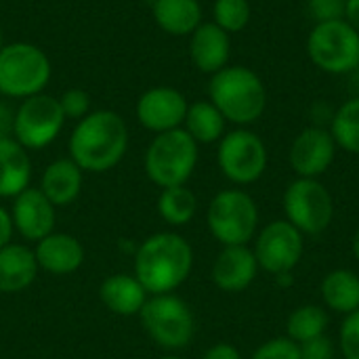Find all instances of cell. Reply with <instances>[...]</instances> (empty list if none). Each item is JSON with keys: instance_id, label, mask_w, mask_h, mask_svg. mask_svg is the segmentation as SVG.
<instances>
[{"instance_id": "30bf717a", "label": "cell", "mask_w": 359, "mask_h": 359, "mask_svg": "<svg viewBox=\"0 0 359 359\" xmlns=\"http://www.w3.org/2000/svg\"><path fill=\"white\" fill-rule=\"evenodd\" d=\"M217 162L225 179L236 185H250L263 177L269 154L257 133L248 128H236L225 133L219 141Z\"/></svg>"}, {"instance_id": "6da1fadb", "label": "cell", "mask_w": 359, "mask_h": 359, "mask_svg": "<svg viewBox=\"0 0 359 359\" xmlns=\"http://www.w3.org/2000/svg\"><path fill=\"white\" fill-rule=\"evenodd\" d=\"M128 149V126L111 109H97L78 120L69 135V158L84 172H105L118 166Z\"/></svg>"}, {"instance_id": "d590c367", "label": "cell", "mask_w": 359, "mask_h": 359, "mask_svg": "<svg viewBox=\"0 0 359 359\" xmlns=\"http://www.w3.org/2000/svg\"><path fill=\"white\" fill-rule=\"evenodd\" d=\"M13 124H15V111L0 101V141L13 137Z\"/></svg>"}, {"instance_id": "44dd1931", "label": "cell", "mask_w": 359, "mask_h": 359, "mask_svg": "<svg viewBox=\"0 0 359 359\" xmlns=\"http://www.w3.org/2000/svg\"><path fill=\"white\" fill-rule=\"evenodd\" d=\"M82 183H84V170L72 158H59L44 168L38 189L57 208V206L72 204L80 196Z\"/></svg>"}, {"instance_id": "d6986e66", "label": "cell", "mask_w": 359, "mask_h": 359, "mask_svg": "<svg viewBox=\"0 0 359 359\" xmlns=\"http://www.w3.org/2000/svg\"><path fill=\"white\" fill-rule=\"evenodd\" d=\"M99 299L111 313L122 316V318H130V316L141 313L145 301L149 299V292L135 278V273L133 276L114 273L101 282Z\"/></svg>"}, {"instance_id": "603a6c76", "label": "cell", "mask_w": 359, "mask_h": 359, "mask_svg": "<svg viewBox=\"0 0 359 359\" xmlns=\"http://www.w3.org/2000/svg\"><path fill=\"white\" fill-rule=\"evenodd\" d=\"M154 21L168 36H191L202 23L200 0H154Z\"/></svg>"}, {"instance_id": "7402d4cb", "label": "cell", "mask_w": 359, "mask_h": 359, "mask_svg": "<svg viewBox=\"0 0 359 359\" xmlns=\"http://www.w3.org/2000/svg\"><path fill=\"white\" fill-rule=\"evenodd\" d=\"M32 162L27 149L13 137L0 141V198H15L29 187Z\"/></svg>"}, {"instance_id": "2e32d148", "label": "cell", "mask_w": 359, "mask_h": 359, "mask_svg": "<svg viewBox=\"0 0 359 359\" xmlns=\"http://www.w3.org/2000/svg\"><path fill=\"white\" fill-rule=\"evenodd\" d=\"M231 36L215 21H202L189 36V59L202 74H217L229 65Z\"/></svg>"}, {"instance_id": "ab89813d", "label": "cell", "mask_w": 359, "mask_h": 359, "mask_svg": "<svg viewBox=\"0 0 359 359\" xmlns=\"http://www.w3.org/2000/svg\"><path fill=\"white\" fill-rule=\"evenodd\" d=\"M2 46H4V38H2V27H0V50H2Z\"/></svg>"}, {"instance_id": "b9f144b4", "label": "cell", "mask_w": 359, "mask_h": 359, "mask_svg": "<svg viewBox=\"0 0 359 359\" xmlns=\"http://www.w3.org/2000/svg\"><path fill=\"white\" fill-rule=\"evenodd\" d=\"M305 2H307V4H309V2H313V0H305Z\"/></svg>"}, {"instance_id": "9a60e30c", "label": "cell", "mask_w": 359, "mask_h": 359, "mask_svg": "<svg viewBox=\"0 0 359 359\" xmlns=\"http://www.w3.org/2000/svg\"><path fill=\"white\" fill-rule=\"evenodd\" d=\"M8 212L15 231L27 242H40L55 231V206L38 187H27L15 196Z\"/></svg>"}, {"instance_id": "f1b7e54d", "label": "cell", "mask_w": 359, "mask_h": 359, "mask_svg": "<svg viewBox=\"0 0 359 359\" xmlns=\"http://www.w3.org/2000/svg\"><path fill=\"white\" fill-rule=\"evenodd\" d=\"M252 17V8L248 0H215L212 4V21L225 29L229 36L242 32Z\"/></svg>"}, {"instance_id": "ac0fdd59", "label": "cell", "mask_w": 359, "mask_h": 359, "mask_svg": "<svg viewBox=\"0 0 359 359\" xmlns=\"http://www.w3.org/2000/svg\"><path fill=\"white\" fill-rule=\"evenodd\" d=\"M38 267L53 276H69L84 263V246L69 233H57L42 238L34 248Z\"/></svg>"}, {"instance_id": "3957f363", "label": "cell", "mask_w": 359, "mask_h": 359, "mask_svg": "<svg viewBox=\"0 0 359 359\" xmlns=\"http://www.w3.org/2000/svg\"><path fill=\"white\" fill-rule=\"evenodd\" d=\"M208 101L227 122L248 126L265 114L267 88L255 69L246 65H227L210 76Z\"/></svg>"}, {"instance_id": "9c48e42d", "label": "cell", "mask_w": 359, "mask_h": 359, "mask_svg": "<svg viewBox=\"0 0 359 359\" xmlns=\"http://www.w3.org/2000/svg\"><path fill=\"white\" fill-rule=\"evenodd\" d=\"M284 212L303 236H320L334 219V200L322 181L297 177L284 191Z\"/></svg>"}, {"instance_id": "4dcf8cb0", "label": "cell", "mask_w": 359, "mask_h": 359, "mask_svg": "<svg viewBox=\"0 0 359 359\" xmlns=\"http://www.w3.org/2000/svg\"><path fill=\"white\" fill-rule=\"evenodd\" d=\"M250 359H301V349L288 337H278L263 343Z\"/></svg>"}, {"instance_id": "7c38bea8", "label": "cell", "mask_w": 359, "mask_h": 359, "mask_svg": "<svg viewBox=\"0 0 359 359\" xmlns=\"http://www.w3.org/2000/svg\"><path fill=\"white\" fill-rule=\"evenodd\" d=\"M305 250L303 233L286 219L271 221L255 236L252 252L263 271L271 276L292 273Z\"/></svg>"}, {"instance_id": "f546056e", "label": "cell", "mask_w": 359, "mask_h": 359, "mask_svg": "<svg viewBox=\"0 0 359 359\" xmlns=\"http://www.w3.org/2000/svg\"><path fill=\"white\" fill-rule=\"evenodd\" d=\"M57 101L65 120H82L90 114V97L82 88H67L57 97Z\"/></svg>"}, {"instance_id": "e575fe53", "label": "cell", "mask_w": 359, "mask_h": 359, "mask_svg": "<svg viewBox=\"0 0 359 359\" xmlns=\"http://www.w3.org/2000/svg\"><path fill=\"white\" fill-rule=\"evenodd\" d=\"M202 359H242V355H240V351L233 345H229V343H217V345H212L204 353Z\"/></svg>"}, {"instance_id": "1f68e13d", "label": "cell", "mask_w": 359, "mask_h": 359, "mask_svg": "<svg viewBox=\"0 0 359 359\" xmlns=\"http://www.w3.org/2000/svg\"><path fill=\"white\" fill-rule=\"evenodd\" d=\"M339 349L345 359H359V309L345 316L339 330Z\"/></svg>"}, {"instance_id": "ffe728a7", "label": "cell", "mask_w": 359, "mask_h": 359, "mask_svg": "<svg viewBox=\"0 0 359 359\" xmlns=\"http://www.w3.org/2000/svg\"><path fill=\"white\" fill-rule=\"evenodd\" d=\"M38 261L32 248L23 244H6L0 248V292L15 294L27 290L38 276Z\"/></svg>"}, {"instance_id": "83f0119b", "label": "cell", "mask_w": 359, "mask_h": 359, "mask_svg": "<svg viewBox=\"0 0 359 359\" xmlns=\"http://www.w3.org/2000/svg\"><path fill=\"white\" fill-rule=\"evenodd\" d=\"M337 147L359 156V97L345 101L330 118V128Z\"/></svg>"}, {"instance_id": "cb8c5ba5", "label": "cell", "mask_w": 359, "mask_h": 359, "mask_svg": "<svg viewBox=\"0 0 359 359\" xmlns=\"http://www.w3.org/2000/svg\"><path fill=\"white\" fill-rule=\"evenodd\" d=\"M324 305L341 316H349L359 309V276L351 269H334L324 276L322 286Z\"/></svg>"}, {"instance_id": "4316f807", "label": "cell", "mask_w": 359, "mask_h": 359, "mask_svg": "<svg viewBox=\"0 0 359 359\" xmlns=\"http://www.w3.org/2000/svg\"><path fill=\"white\" fill-rule=\"evenodd\" d=\"M328 322H330V318H328L324 307H320V305H303V307L294 309L288 316L286 337L290 341H294L297 345L307 343L311 339H318V337L326 334Z\"/></svg>"}, {"instance_id": "8992f818", "label": "cell", "mask_w": 359, "mask_h": 359, "mask_svg": "<svg viewBox=\"0 0 359 359\" xmlns=\"http://www.w3.org/2000/svg\"><path fill=\"white\" fill-rule=\"evenodd\" d=\"M139 320L147 337L166 351L185 349L196 334V318L191 307L172 292L149 294Z\"/></svg>"}, {"instance_id": "4fadbf2b", "label": "cell", "mask_w": 359, "mask_h": 359, "mask_svg": "<svg viewBox=\"0 0 359 359\" xmlns=\"http://www.w3.org/2000/svg\"><path fill=\"white\" fill-rule=\"evenodd\" d=\"M187 107L189 103L181 90L172 86H154L139 97L135 111L143 128L160 135L181 128L185 122Z\"/></svg>"}, {"instance_id": "484cf974", "label": "cell", "mask_w": 359, "mask_h": 359, "mask_svg": "<svg viewBox=\"0 0 359 359\" xmlns=\"http://www.w3.org/2000/svg\"><path fill=\"white\" fill-rule=\"evenodd\" d=\"M158 212L164 223L183 227L187 225L198 212V198L187 185L166 187L160 191L158 198Z\"/></svg>"}, {"instance_id": "836d02e7", "label": "cell", "mask_w": 359, "mask_h": 359, "mask_svg": "<svg viewBox=\"0 0 359 359\" xmlns=\"http://www.w3.org/2000/svg\"><path fill=\"white\" fill-rule=\"evenodd\" d=\"M299 349H301V359H334L337 355L334 343L326 334L311 339L307 343H301Z\"/></svg>"}, {"instance_id": "e0dca14e", "label": "cell", "mask_w": 359, "mask_h": 359, "mask_svg": "<svg viewBox=\"0 0 359 359\" xmlns=\"http://www.w3.org/2000/svg\"><path fill=\"white\" fill-rule=\"evenodd\" d=\"M259 263L252 252V248L246 246H223V250L217 255L212 263V282L219 290L223 292H242L246 290L257 273H259Z\"/></svg>"}, {"instance_id": "ba28073f", "label": "cell", "mask_w": 359, "mask_h": 359, "mask_svg": "<svg viewBox=\"0 0 359 359\" xmlns=\"http://www.w3.org/2000/svg\"><path fill=\"white\" fill-rule=\"evenodd\" d=\"M307 55L326 74H351L359 69V34L345 19L316 23L307 38Z\"/></svg>"}, {"instance_id": "8fae6325", "label": "cell", "mask_w": 359, "mask_h": 359, "mask_svg": "<svg viewBox=\"0 0 359 359\" xmlns=\"http://www.w3.org/2000/svg\"><path fill=\"white\" fill-rule=\"evenodd\" d=\"M65 116L59 107L57 97L34 95L21 101L15 111L13 139L29 149H44L50 145L63 130Z\"/></svg>"}, {"instance_id": "d4e9b609", "label": "cell", "mask_w": 359, "mask_h": 359, "mask_svg": "<svg viewBox=\"0 0 359 359\" xmlns=\"http://www.w3.org/2000/svg\"><path fill=\"white\" fill-rule=\"evenodd\" d=\"M225 124L227 120L210 101H196L187 107L183 128L198 145H208L223 139Z\"/></svg>"}, {"instance_id": "74e56055", "label": "cell", "mask_w": 359, "mask_h": 359, "mask_svg": "<svg viewBox=\"0 0 359 359\" xmlns=\"http://www.w3.org/2000/svg\"><path fill=\"white\" fill-rule=\"evenodd\" d=\"M345 21L359 34V0L345 2Z\"/></svg>"}, {"instance_id": "5bb4252c", "label": "cell", "mask_w": 359, "mask_h": 359, "mask_svg": "<svg viewBox=\"0 0 359 359\" xmlns=\"http://www.w3.org/2000/svg\"><path fill=\"white\" fill-rule=\"evenodd\" d=\"M337 149L339 147L328 128L307 126L292 141L288 162H290V168L299 177L318 179L332 166L337 158Z\"/></svg>"}, {"instance_id": "277c9868", "label": "cell", "mask_w": 359, "mask_h": 359, "mask_svg": "<svg viewBox=\"0 0 359 359\" xmlns=\"http://www.w3.org/2000/svg\"><path fill=\"white\" fill-rule=\"evenodd\" d=\"M198 154V143L181 126L151 139L145 149L143 168L147 179L160 189L185 185L196 170Z\"/></svg>"}, {"instance_id": "d6a6232c", "label": "cell", "mask_w": 359, "mask_h": 359, "mask_svg": "<svg viewBox=\"0 0 359 359\" xmlns=\"http://www.w3.org/2000/svg\"><path fill=\"white\" fill-rule=\"evenodd\" d=\"M345 2L347 0H313L307 6L316 23H322V21L345 19Z\"/></svg>"}, {"instance_id": "52a82bcc", "label": "cell", "mask_w": 359, "mask_h": 359, "mask_svg": "<svg viewBox=\"0 0 359 359\" xmlns=\"http://www.w3.org/2000/svg\"><path fill=\"white\" fill-rule=\"evenodd\" d=\"M208 231L223 246H246L259 229V208L244 189L219 191L206 210Z\"/></svg>"}, {"instance_id": "8d00e7d4", "label": "cell", "mask_w": 359, "mask_h": 359, "mask_svg": "<svg viewBox=\"0 0 359 359\" xmlns=\"http://www.w3.org/2000/svg\"><path fill=\"white\" fill-rule=\"evenodd\" d=\"M13 233H15V227H13L11 212L4 206H0V248H4L6 244H11Z\"/></svg>"}, {"instance_id": "5b68a950", "label": "cell", "mask_w": 359, "mask_h": 359, "mask_svg": "<svg viewBox=\"0 0 359 359\" xmlns=\"http://www.w3.org/2000/svg\"><path fill=\"white\" fill-rule=\"evenodd\" d=\"M48 55L32 42H11L0 50V95L27 99L40 95L50 82Z\"/></svg>"}, {"instance_id": "f35d334b", "label": "cell", "mask_w": 359, "mask_h": 359, "mask_svg": "<svg viewBox=\"0 0 359 359\" xmlns=\"http://www.w3.org/2000/svg\"><path fill=\"white\" fill-rule=\"evenodd\" d=\"M351 252H353V257L359 261V225L358 229H355V233H353V238H351Z\"/></svg>"}, {"instance_id": "7a4b0ae2", "label": "cell", "mask_w": 359, "mask_h": 359, "mask_svg": "<svg viewBox=\"0 0 359 359\" xmlns=\"http://www.w3.org/2000/svg\"><path fill=\"white\" fill-rule=\"evenodd\" d=\"M191 269L194 248L175 231H160L145 238L135 252V278L149 294L175 292L185 284Z\"/></svg>"}, {"instance_id": "60d3db41", "label": "cell", "mask_w": 359, "mask_h": 359, "mask_svg": "<svg viewBox=\"0 0 359 359\" xmlns=\"http://www.w3.org/2000/svg\"><path fill=\"white\" fill-rule=\"evenodd\" d=\"M160 359H181V358H177V355H164V358H160Z\"/></svg>"}]
</instances>
